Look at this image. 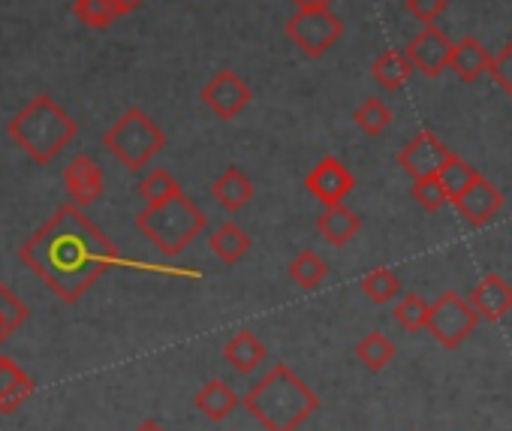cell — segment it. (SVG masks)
Instances as JSON below:
<instances>
[{
  "label": "cell",
  "mask_w": 512,
  "mask_h": 431,
  "mask_svg": "<svg viewBox=\"0 0 512 431\" xmlns=\"http://www.w3.org/2000/svg\"><path fill=\"white\" fill-rule=\"evenodd\" d=\"M244 407L266 431H296L320 407L317 392L284 362L256 380L247 392Z\"/></svg>",
  "instance_id": "cell-1"
},
{
  "label": "cell",
  "mask_w": 512,
  "mask_h": 431,
  "mask_svg": "<svg viewBox=\"0 0 512 431\" xmlns=\"http://www.w3.org/2000/svg\"><path fill=\"white\" fill-rule=\"evenodd\" d=\"M205 214L187 202L181 193L166 199V202H157L151 214L142 218V227L145 233H151V239L166 251V254H178L184 251L202 230H205Z\"/></svg>",
  "instance_id": "cell-2"
},
{
  "label": "cell",
  "mask_w": 512,
  "mask_h": 431,
  "mask_svg": "<svg viewBox=\"0 0 512 431\" xmlns=\"http://www.w3.org/2000/svg\"><path fill=\"white\" fill-rule=\"evenodd\" d=\"M284 34L308 58H323L344 37V22L332 13V7L329 10H299L287 19Z\"/></svg>",
  "instance_id": "cell-3"
},
{
  "label": "cell",
  "mask_w": 512,
  "mask_h": 431,
  "mask_svg": "<svg viewBox=\"0 0 512 431\" xmlns=\"http://www.w3.org/2000/svg\"><path fill=\"white\" fill-rule=\"evenodd\" d=\"M479 326V314L476 308L470 305V299H461L458 293L446 290L434 305H431V314H428V332L431 338L446 347V350H455L461 347L473 329Z\"/></svg>",
  "instance_id": "cell-4"
},
{
  "label": "cell",
  "mask_w": 512,
  "mask_h": 431,
  "mask_svg": "<svg viewBox=\"0 0 512 431\" xmlns=\"http://www.w3.org/2000/svg\"><path fill=\"white\" fill-rule=\"evenodd\" d=\"M353 187H356V175L347 169V163L341 160V157H323L308 175H305V190L317 199V202H323L326 208L329 205H341L350 193H353Z\"/></svg>",
  "instance_id": "cell-5"
},
{
  "label": "cell",
  "mask_w": 512,
  "mask_h": 431,
  "mask_svg": "<svg viewBox=\"0 0 512 431\" xmlns=\"http://www.w3.org/2000/svg\"><path fill=\"white\" fill-rule=\"evenodd\" d=\"M202 100H205V106H208L217 118L232 121V118H238V115L250 106L253 91H250V85H247L235 70H220V73H214L211 82L202 88Z\"/></svg>",
  "instance_id": "cell-6"
},
{
  "label": "cell",
  "mask_w": 512,
  "mask_h": 431,
  "mask_svg": "<svg viewBox=\"0 0 512 431\" xmlns=\"http://www.w3.org/2000/svg\"><path fill=\"white\" fill-rule=\"evenodd\" d=\"M449 157H452L449 145H443L434 133L422 130V133H416V136L401 148L398 166H401L413 181H419V178H434V175H440V169L449 163Z\"/></svg>",
  "instance_id": "cell-7"
},
{
  "label": "cell",
  "mask_w": 512,
  "mask_h": 431,
  "mask_svg": "<svg viewBox=\"0 0 512 431\" xmlns=\"http://www.w3.org/2000/svg\"><path fill=\"white\" fill-rule=\"evenodd\" d=\"M452 49H455V43H452L437 25H428L422 34H416V37L407 43L404 55L410 58V64H413L416 73H422V76H428V79H437L440 73L449 70Z\"/></svg>",
  "instance_id": "cell-8"
},
{
  "label": "cell",
  "mask_w": 512,
  "mask_h": 431,
  "mask_svg": "<svg viewBox=\"0 0 512 431\" xmlns=\"http://www.w3.org/2000/svg\"><path fill=\"white\" fill-rule=\"evenodd\" d=\"M160 145H163L160 130H157L148 118H142V115H130V118L121 124V130L115 133V148H118L121 157H127L133 166H139L142 160H148L151 154H157Z\"/></svg>",
  "instance_id": "cell-9"
},
{
  "label": "cell",
  "mask_w": 512,
  "mask_h": 431,
  "mask_svg": "<svg viewBox=\"0 0 512 431\" xmlns=\"http://www.w3.org/2000/svg\"><path fill=\"white\" fill-rule=\"evenodd\" d=\"M452 205L458 208V214L470 227H485L488 221H494V214L503 208V193L488 178L479 175L467 187V193H461Z\"/></svg>",
  "instance_id": "cell-10"
},
{
  "label": "cell",
  "mask_w": 512,
  "mask_h": 431,
  "mask_svg": "<svg viewBox=\"0 0 512 431\" xmlns=\"http://www.w3.org/2000/svg\"><path fill=\"white\" fill-rule=\"evenodd\" d=\"M470 305L476 308L479 320H485V323H500V320L512 311V284L503 281L500 275H485V278L473 287Z\"/></svg>",
  "instance_id": "cell-11"
},
{
  "label": "cell",
  "mask_w": 512,
  "mask_h": 431,
  "mask_svg": "<svg viewBox=\"0 0 512 431\" xmlns=\"http://www.w3.org/2000/svg\"><path fill=\"white\" fill-rule=\"evenodd\" d=\"M491 61H494V55H488V49H485L476 37H464V40L455 43V49H452L449 70L458 76V82L473 85V82H479V79L491 70Z\"/></svg>",
  "instance_id": "cell-12"
},
{
  "label": "cell",
  "mask_w": 512,
  "mask_h": 431,
  "mask_svg": "<svg viewBox=\"0 0 512 431\" xmlns=\"http://www.w3.org/2000/svg\"><path fill=\"white\" fill-rule=\"evenodd\" d=\"M362 230V221H359V214L353 208H347L344 202L341 205H329L320 218H317V233L335 245V248H344L356 239V233Z\"/></svg>",
  "instance_id": "cell-13"
},
{
  "label": "cell",
  "mask_w": 512,
  "mask_h": 431,
  "mask_svg": "<svg viewBox=\"0 0 512 431\" xmlns=\"http://www.w3.org/2000/svg\"><path fill=\"white\" fill-rule=\"evenodd\" d=\"M223 359L238 371V374H250L266 362V344L256 338L250 329H241L229 338V344L223 347Z\"/></svg>",
  "instance_id": "cell-14"
},
{
  "label": "cell",
  "mask_w": 512,
  "mask_h": 431,
  "mask_svg": "<svg viewBox=\"0 0 512 431\" xmlns=\"http://www.w3.org/2000/svg\"><path fill=\"white\" fill-rule=\"evenodd\" d=\"M371 76H374V82H377L383 91L395 94V91H401V88L410 82V76H413V64H410V58H407L404 52L389 49V52H383V55L374 61Z\"/></svg>",
  "instance_id": "cell-15"
},
{
  "label": "cell",
  "mask_w": 512,
  "mask_h": 431,
  "mask_svg": "<svg viewBox=\"0 0 512 431\" xmlns=\"http://www.w3.org/2000/svg\"><path fill=\"white\" fill-rule=\"evenodd\" d=\"M211 193H214V199H217L226 211H241V208L253 199L256 187H253V181H250L241 169L232 166V169H226V172L214 181Z\"/></svg>",
  "instance_id": "cell-16"
},
{
  "label": "cell",
  "mask_w": 512,
  "mask_h": 431,
  "mask_svg": "<svg viewBox=\"0 0 512 431\" xmlns=\"http://www.w3.org/2000/svg\"><path fill=\"white\" fill-rule=\"evenodd\" d=\"M196 407H199L208 419L220 422V419H226V416L238 407V395H235V389H232L229 383L211 380V383H205V386L199 389Z\"/></svg>",
  "instance_id": "cell-17"
},
{
  "label": "cell",
  "mask_w": 512,
  "mask_h": 431,
  "mask_svg": "<svg viewBox=\"0 0 512 431\" xmlns=\"http://www.w3.org/2000/svg\"><path fill=\"white\" fill-rule=\"evenodd\" d=\"M250 245H253L250 236L238 224H223V227H217L211 233V251L223 263H229V266H235L238 260H244V254L250 251Z\"/></svg>",
  "instance_id": "cell-18"
},
{
  "label": "cell",
  "mask_w": 512,
  "mask_h": 431,
  "mask_svg": "<svg viewBox=\"0 0 512 431\" xmlns=\"http://www.w3.org/2000/svg\"><path fill=\"white\" fill-rule=\"evenodd\" d=\"M356 359H359L368 371H383V368L395 359V344H392L383 332H368V335L356 344Z\"/></svg>",
  "instance_id": "cell-19"
},
{
  "label": "cell",
  "mask_w": 512,
  "mask_h": 431,
  "mask_svg": "<svg viewBox=\"0 0 512 431\" xmlns=\"http://www.w3.org/2000/svg\"><path fill=\"white\" fill-rule=\"evenodd\" d=\"M290 278L302 287V290H317L326 278H329V266L320 254L314 251H302L293 263H290Z\"/></svg>",
  "instance_id": "cell-20"
},
{
  "label": "cell",
  "mask_w": 512,
  "mask_h": 431,
  "mask_svg": "<svg viewBox=\"0 0 512 431\" xmlns=\"http://www.w3.org/2000/svg\"><path fill=\"white\" fill-rule=\"evenodd\" d=\"M362 293L374 302V305H389L392 299H398L401 296V281H398V275L395 272H389V269H374V272H368L365 278H362Z\"/></svg>",
  "instance_id": "cell-21"
},
{
  "label": "cell",
  "mask_w": 512,
  "mask_h": 431,
  "mask_svg": "<svg viewBox=\"0 0 512 431\" xmlns=\"http://www.w3.org/2000/svg\"><path fill=\"white\" fill-rule=\"evenodd\" d=\"M353 121H356V127H359L365 136H380V133L395 121V115H392V109H389L380 97H371V100H365V103L353 112Z\"/></svg>",
  "instance_id": "cell-22"
},
{
  "label": "cell",
  "mask_w": 512,
  "mask_h": 431,
  "mask_svg": "<svg viewBox=\"0 0 512 431\" xmlns=\"http://www.w3.org/2000/svg\"><path fill=\"white\" fill-rule=\"evenodd\" d=\"M437 178H440V184L446 187L449 199L455 202L461 193H467V187L479 178V172H476L467 160H461L458 154H452V157H449V163L440 169V175H437Z\"/></svg>",
  "instance_id": "cell-23"
},
{
  "label": "cell",
  "mask_w": 512,
  "mask_h": 431,
  "mask_svg": "<svg viewBox=\"0 0 512 431\" xmlns=\"http://www.w3.org/2000/svg\"><path fill=\"white\" fill-rule=\"evenodd\" d=\"M428 314H431V305H428L422 296H416V293L401 296V302L395 305V320H398V326L407 329V332H422V329H428Z\"/></svg>",
  "instance_id": "cell-24"
},
{
  "label": "cell",
  "mask_w": 512,
  "mask_h": 431,
  "mask_svg": "<svg viewBox=\"0 0 512 431\" xmlns=\"http://www.w3.org/2000/svg\"><path fill=\"white\" fill-rule=\"evenodd\" d=\"M413 199L425 208V211H440V208H446L452 199H449V193H446V187L440 184V178L434 175V178H419V181H413Z\"/></svg>",
  "instance_id": "cell-25"
},
{
  "label": "cell",
  "mask_w": 512,
  "mask_h": 431,
  "mask_svg": "<svg viewBox=\"0 0 512 431\" xmlns=\"http://www.w3.org/2000/svg\"><path fill=\"white\" fill-rule=\"evenodd\" d=\"M491 79L512 97V40L494 55V61H491Z\"/></svg>",
  "instance_id": "cell-26"
},
{
  "label": "cell",
  "mask_w": 512,
  "mask_h": 431,
  "mask_svg": "<svg viewBox=\"0 0 512 431\" xmlns=\"http://www.w3.org/2000/svg\"><path fill=\"white\" fill-rule=\"evenodd\" d=\"M446 10H449V0H407V13L419 19L425 28L434 25Z\"/></svg>",
  "instance_id": "cell-27"
},
{
  "label": "cell",
  "mask_w": 512,
  "mask_h": 431,
  "mask_svg": "<svg viewBox=\"0 0 512 431\" xmlns=\"http://www.w3.org/2000/svg\"><path fill=\"white\" fill-rule=\"evenodd\" d=\"M142 190H145V196H151L154 202H166V199L178 196V184H175L169 175H163V172L151 175V178L142 184Z\"/></svg>",
  "instance_id": "cell-28"
},
{
  "label": "cell",
  "mask_w": 512,
  "mask_h": 431,
  "mask_svg": "<svg viewBox=\"0 0 512 431\" xmlns=\"http://www.w3.org/2000/svg\"><path fill=\"white\" fill-rule=\"evenodd\" d=\"M296 10H329L335 0H290Z\"/></svg>",
  "instance_id": "cell-29"
},
{
  "label": "cell",
  "mask_w": 512,
  "mask_h": 431,
  "mask_svg": "<svg viewBox=\"0 0 512 431\" xmlns=\"http://www.w3.org/2000/svg\"><path fill=\"white\" fill-rule=\"evenodd\" d=\"M142 431H160V428H157V425H154V422H148V425H145V428H142Z\"/></svg>",
  "instance_id": "cell-30"
}]
</instances>
